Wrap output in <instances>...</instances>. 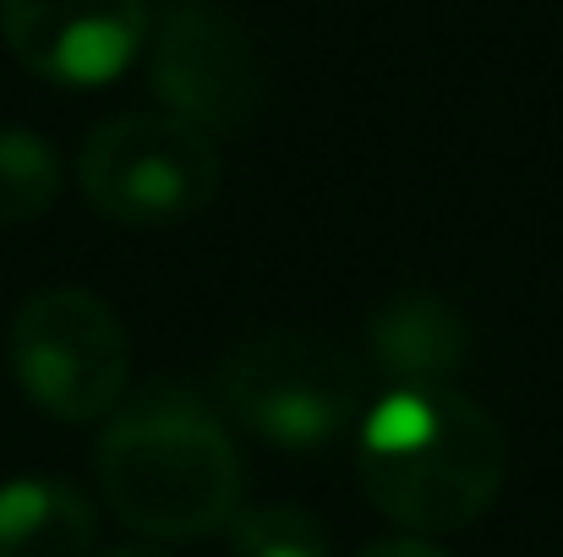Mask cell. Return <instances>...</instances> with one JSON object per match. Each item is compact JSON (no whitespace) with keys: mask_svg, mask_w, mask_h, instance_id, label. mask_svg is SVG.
Wrapping results in <instances>:
<instances>
[{"mask_svg":"<svg viewBox=\"0 0 563 557\" xmlns=\"http://www.w3.org/2000/svg\"><path fill=\"white\" fill-rule=\"evenodd\" d=\"M99 487L121 525L159 542H197L235 520L246 476L224 421L181 382H154L110 410Z\"/></svg>","mask_w":563,"mask_h":557,"instance_id":"6da1fadb","label":"cell"},{"mask_svg":"<svg viewBox=\"0 0 563 557\" xmlns=\"http://www.w3.org/2000/svg\"><path fill=\"white\" fill-rule=\"evenodd\" d=\"M504 432L460 388H394L362 415L356 476L394 525L443 536L476 525L504 487Z\"/></svg>","mask_w":563,"mask_h":557,"instance_id":"7a4b0ae2","label":"cell"},{"mask_svg":"<svg viewBox=\"0 0 563 557\" xmlns=\"http://www.w3.org/2000/svg\"><path fill=\"white\" fill-rule=\"evenodd\" d=\"M224 410L274 448H329L362 421L367 371L312 334H257L219 361Z\"/></svg>","mask_w":563,"mask_h":557,"instance_id":"3957f363","label":"cell"},{"mask_svg":"<svg viewBox=\"0 0 563 557\" xmlns=\"http://www.w3.org/2000/svg\"><path fill=\"white\" fill-rule=\"evenodd\" d=\"M11 371L55 421H104L126 399V328L82 285H55L22 301L11 323Z\"/></svg>","mask_w":563,"mask_h":557,"instance_id":"277c9868","label":"cell"},{"mask_svg":"<svg viewBox=\"0 0 563 557\" xmlns=\"http://www.w3.org/2000/svg\"><path fill=\"white\" fill-rule=\"evenodd\" d=\"M77 181L110 224L165 230L213 202L219 154L176 115H115L82 143Z\"/></svg>","mask_w":563,"mask_h":557,"instance_id":"5b68a950","label":"cell"},{"mask_svg":"<svg viewBox=\"0 0 563 557\" xmlns=\"http://www.w3.org/2000/svg\"><path fill=\"white\" fill-rule=\"evenodd\" d=\"M148 82L165 115L191 132L241 137L263 115V55L252 33L213 0H165L148 27Z\"/></svg>","mask_w":563,"mask_h":557,"instance_id":"8992f818","label":"cell"},{"mask_svg":"<svg viewBox=\"0 0 563 557\" xmlns=\"http://www.w3.org/2000/svg\"><path fill=\"white\" fill-rule=\"evenodd\" d=\"M148 0H0L11 55L60 88L115 82L148 44Z\"/></svg>","mask_w":563,"mask_h":557,"instance_id":"52a82bcc","label":"cell"},{"mask_svg":"<svg viewBox=\"0 0 563 557\" xmlns=\"http://www.w3.org/2000/svg\"><path fill=\"white\" fill-rule=\"evenodd\" d=\"M367 339L373 361L394 377V388H449L471 356L465 318L432 290H405L383 301L367 323Z\"/></svg>","mask_w":563,"mask_h":557,"instance_id":"ba28073f","label":"cell"},{"mask_svg":"<svg viewBox=\"0 0 563 557\" xmlns=\"http://www.w3.org/2000/svg\"><path fill=\"white\" fill-rule=\"evenodd\" d=\"M99 536L93 503L55 476L0 487V557H88Z\"/></svg>","mask_w":563,"mask_h":557,"instance_id":"9c48e42d","label":"cell"},{"mask_svg":"<svg viewBox=\"0 0 563 557\" xmlns=\"http://www.w3.org/2000/svg\"><path fill=\"white\" fill-rule=\"evenodd\" d=\"M60 197V154L22 126H0V224H27Z\"/></svg>","mask_w":563,"mask_h":557,"instance_id":"30bf717a","label":"cell"},{"mask_svg":"<svg viewBox=\"0 0 563 557\" xmlns=\"http://www.w3.org/2000/svg\"><path fill=\"white\" fill-rule=\"evenodd\" d=\"M230 557H334V547L318 514L290 503H263V509H235Z\"/></svg>","mask_w":563,"mask_h":557,"instance_id":"8fae6325","label":"cell"},{"mask_svg":"<svg viewBox=\"0 0 563 557\" xmlns=\"http://www.w3.org/2000/svg\"><path fill=\"white\" fill-rule=\"evenodd\" d=\"M356 557H449L443 547H432L427 536H394V542H373Z\"/></svg>","mask_w":563,"mask_h":557,"instance_id":"7c38bea8","label":"cell"},{"mask_svg":"<svg viewBox=\"0 0 563 557\" xmlns=\"http://www.w3.org/2000/svg\"><path fill=\"white\" fill-rule=\"evenodd\" d=\"M104 557H165V553H154V547H115V553H104Z\"/></svg>","mask_w":563,"mask_h":557,"instance_id":"4fadbf2b","label":"cell"}]
</instances>
